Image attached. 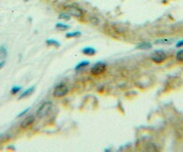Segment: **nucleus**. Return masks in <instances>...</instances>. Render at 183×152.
Segmentation results:
<instances>
[{
  "label": "nucleus",
  "mask_w": 183,
  "mask_h": 152,
  "mask_svg": "<svg viewBox=\"0 0 183 152\" xmlns=\"http://www.w3.org/2000/svg\"><path fill=\"white\" fill-rule=\"evenodd\" d=\"M35 121V117L33 115H29L27 117L24 118V120H23L22 124H21V127L22 128H26V127H29L30 125L34 123Z\"/></svg>",
  "instance_id": "6"
},
{
  "label": "nucleus",
  "mask_w": 183,
  "mask_h": 152,
  "mask_svg": "<svg viewBox=\"0 0 183 152\" xmlns=\"http://www.w3.org/2000/svg\"><path fill=\"white\" fill-rule=\"evenodd\" d=\"M51 107H52V103L50 101H46V102H44L43 104L39 107V109L37 110V117L38 118H43V117H45L46 115L49 113Z\"/></svg>",
  "instance_id": "1"
},
{
  "label": "nucleus",
  "mask_w": 183,
  "mask_h": 152,
  "mask_svg": "<svg viewBox=\"0 0 183 152\" xmlns=\"http://www.w3.org/2000/svg\"><path fill=\"white\" fill-rule=\"evenodd\" d=\"M4 66H5V61H2V62H0V69Z\"/></svg>",
  "instance_id": "21"
},
{
  "label": "nucleus",
  "mask_w": 183,
  "mask_h": 152,
  "mask_svg": "<svg viewBox=\"0 0 183 152\" xmlns=\"http://www.w3.org/2000/svg\"><path fill=\"white\" fill-rule=\"evenodd\" d=\"M46 43L48 44V45H49V46H55V47H59L60 46V44L57 41V40H53V39H48L47 41H46Z\"/></svg>",
  "instance_id": "11"
},
{
  "label": "nucleus",
  "mask_w": 183,
  "mask_h": 152,
  "mask_svg": "<svg viewBox=\"0 0 183 152\" xmlns=\"http://www.w3.org/2000/svg\"><path fill=\"white\" fill-rule=\"evenodd\" d=\"M34 91V87H32V88H30L29 90H25L23 93H22V95L20 96V98H25V97H28V96H30L32 92Z\"/></svg>",
  "instance_id": "9"
},
{
  "label": "nucleus",
  "mask_w": 183,
  "mask_h": 152,
  "mask_svg": "<svg viewBox=\"0 0 183 152\" xmlns=\"http://www.w3.org/2000/svg\"><path fill=\"white\" fill-rule=\"evenodd\" d=\"M89 65V62L88 61H84V62H81L80 64H78L76 67H75V69H76V71H79V70H82L83 67L87 66Z\"/></svg>",
  "instance_id": "10"
},
{
  "label": "nucleus",
  "mask_w": 183,
  "mask_h": 152,
  "mask_svg": "<svg viewBox=\"0 0 183 152\" xmlns=\"http://www.w3.org/2000/svg\"><path fill=\"white\" fill-rule=\"evenodd\" d=\"M29 109H30V108H27V109H25V110H24V111H23V113H21V114H18V117H21L22 115H23V114H25L26 112H28V111H29Z\"/></svg>",
  "instance_id": "20"
},
{
  "label": "nucleus",
  "mask_w": 183,
  "mask_h": 152,
  "mask_svg": "<svg viewBox=\"0 0 183 152\" xmlns=\"http://www.w3.org/2000/svg\"><path fill=\"white\" fill-rule=\"evenodd\" d=\"M182 46H183V40L179 41V42L176 44V47H178V48H180V47H182Z\"/></svg>",
  "instance_id": "19"
},
{
  "label": "nucleus",
  "mask_w": 183,
  "mask_h": 152,
  "mask_svg": "<svg viewBox=\"0 0 183 152\" xmlns=\"http://www.w3.org/2000/svg\"><path fill=\"white\" fill-rule=\"evenodd\" d=\"M21 87H19V86H15V87H13L12 88V90H11V93L12 94H16V93H18L19 91L21 90Z\"/></svg>",
  "instance_id": "17"
},
{
  "label": "nucleus",
  "mask_w": 183,
  "mask_h": 152,
  "mask_svg": "<svg viewBox=\"0 0 183 152\" xmlns=\"http://www.w3.org/2000/svg\"><path fill=\"white\" fill-rule=\"evenodd\" d=\"M81 35V32H72V33H67L66 35V38H74V37H79Z\"/></svg>",
  "instance_id": "15"
},
{
  "label": "nucleus",
  "mask_w": 183,
  "mask_h": 152,
  "mask_svg": "<svg viewBox=\"0 0 183 152\" xmlns=\"http://www.w3.org/2000/svg\"><path fill=\"white\" fill-rule=\"evenodd\" d=\"M82 53L86 56H93L96 53V50L92 48H85L82 50Z\"/></svg>",
  "instance_id": "7"
},
{
  "label": "nucleus",
  "mask_w": 183,
  "mask_h": 152,
  "mask_svg": "<svg viewBox=\"0 0 183 152\" xmlns=\"http://www.w3.org/2000/svg\"><path fill=\"white\" fill-rule=\"evenodd\" d=\"M166 57H167L166 53L164 50H156L152 54L151 58H152L153 62H155L156 64H161L166 59Z\"/></svg>",
  "instance_id": "3"
},
{
  "label": "nucleus",
  "mask_w": 183,
  "mask_h": 152,
  "mask_svg": "<svg viewBox=\"0 0 183 152\" xmlns=\"http://www.w3.org/2000/svg\"><path fill=\"white\" fill-rule=\"evenodd\" d=\"M56 28L59 30H65L69 29V26L66 24H63V23H57V24H56Z\"/></svg>",
  "instance_id": "12"
},
{
  "label": "nucleus",
  "mask_w": 183,
  "mask_h": 152,
  "mask_svg": "<svg viewBox=\"0 0 183 152\" xmlns=\"http://www.w3.org/2000/svg\"><path fill=\"white\" fill-rule=\"evenodd\" d=\"M6 55H7L6 49L4 48V47H1L0 48V59H4L5 57H6Z\"/></svg>",
  "instance_id": "13"
},
{
  "label": "nucleus",
  "mask_w": 183,
  "mask_h": 152,
  "mask_svg": "<svg viewBox=\"0 0 183 152\" xmlns=\"http://www.w3.org/2000/svg\"><path fill=\"white\" fill-rule=\"evenodd\" d=\"M24 1H25V2H26V1H29V0H24Z\"/></svg>",
  "instance_id": "22"
},
{
  "label": "nucleus",
  "mask_w": 183,
  "mask_h": 152,
  "mask_svg": "<svg viewBox=\"0 0 183 152\" xmlns=\"http://www.w3.org/2000/svg\"><path fill=\"white\" fill-rule=\"evenodd\" d=\"M172 43V41L168 40V39H159V40H156L155 44H170Z\"/></svg>",
  "instance_id": "18"
},
{
  "label": "nucleus",
  "mask_w": 183,
  "mask_h": 152,
  "mask_svg": "<svg viewBox=\"0 0 183 152\" xmlns=\"http://www.w3.org/2000/svg\"><path fill=\"white\" fill-rule=\"evenodd\" d=\"M58 17H59V19H63L65 21H69L71 18L69 14H61Z\"/></svg>",
  "instance_id": "16"
},
{
  "label": "nucleus",
  "mask_w": 183,
  "mask_h": 152,
  "mask_svg": "<svg viewBox=\"0 0 183 152\" xmlns=\"http://www.w3.org/2000/svg\"><path fill=\"white\" fill-rule=\"evenodd\" d=\"M68 93V88L65 83H59L54 89L53 96L56 98H62Z\"/></svg>",
  "instance_id": "2"
},
{
  "label": "nucleus",
  "mask_w": 183,
  "mask_h": 152,
  "mask_svg": "<svg viewBox=\"0 0 183 152\" xmlns=\"http://www.w3.org/2000/svg\"><path fill=\"white\" fill-rule=\"evenodd\" d=\"M105 69H106V65L104 63L98 62L92 67L91 73L93 75H100L102 73H104Z\"/></svg>",
  "instance_id": "4"
},
{
  "label": "nucleus",
  "mask_w": 183,
  "mask_h": 152,
  "mask_svg": "<svg viewBox=\"0 0 183 152\" xmlns=\"http://www.w3.org/2000/svg\"><path fill=\"white\" fill-rule=\"evenodd\" d=\"M176 59L181 62V63H183V49L182 50H180L177 54H176Z\"/></svg>",
  "instance_id": "14"
},
{
  "label": "nucleus",
  "mask_w": 183,
  "mask_h": 152,
  "mask_svg": "<svg viewBox=\"0 0 183 152\" xmlns=\"http://www.w3.org/2000/svg\"><path fill=\"white\" fill-rule=\"evenodd\" d=\"M67 12L70 15H72L75 18H81L83 16V11L80 7L76 6H70L67 7Z\"/></svg>",
  "instance_id": "5"
},
{
  "label": "nucleus",
  "mask_w": 183,
  "mask_h": 152,
  "mask_svg": "<svg viewBox=\"0 0 183 152\" xmlns=\"http://www.w3.org/2000/svg\"><path fill=\"white\" fill-rule=\"evenodd\" d=\"M151 48H152V44L147 43V42L142 43V44L138 45V46L137 47V48H138V49H145V50H147V49H150Z\"/></svg>",
  "instance_id": "8"
}]
</instances>
